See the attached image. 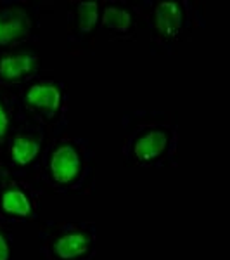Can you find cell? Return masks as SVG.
I'll use <instances>...</instances> for the list:
<instances>
[{"label":"cell","instance_id":"6da1fadb","mask_svg":"<svg viewBox=\"0 0 230 260\" xmlns=\"http://www.w3.org/2000/svg\"><path fill=\"white\" fill-rule=\"evenodd\" d=\"M121 160L135 169H175L180 149L178 113L135 108L121 115Z\"/></svg>","mask_w":230,"mask_h":260},{"label":"cell","instance_id":"7a4b0ae2","mask_svg":"<svg viewBox=\"0 0 230 260\" xmlns=\"http://www.w3.org/2000/svg\"><path fill=\"white\" fill-rule=\"evenodd\" d=\"M44 192L57 196H92L97 189V154L90 139L66 132L52 137L39 172Z\"/></svg>","mask_w":230,"mask_h":260},{"label":"cell","instance_id":"3957f363","mask_svg":"<svg viewBox=\"0 0 230 260\" xmlns=\"http://www.w3.org/2000/svg\"><path fill=\"white\" fill-rule=\"evenodd\" d=\"M135 7L154 57L175 56L206 28V4L199 0H142Z\"/></svg>","mask_w":230,"mask_h":260},{"label":"cell","instance_id":"277c9868","mask_svg":"<svg viewBox=\"0 0 230 260\" xmlns=\"http://www.w3.org/2000/svg\"><path fill=\"white\" fill-rule=\"evenodd\" d=\"M16 99L23 120L45 128L52 137L68 130L71 95L68 83L61 77L42 71L16 90Z\"/></svg>","mask_w":230,"mask_h":260},{"label":"cell","instance_id":"5b68a950","mask_svg":"<svg viewBox=\"0 0 230 260\" xmlns=\"http://www.w3.org/2000/svg\"><path fill=\"white\" fill-rule=\"evenodd\" d=\"M36 245L39 260H99V228L85 219H47Z\"/></svg>","mask_w":230,"mask_h":260},{"label":"cell","instance_id":"8992f818","mask_svg":"<svg viewBox=\"0 0 230 260\" xmlns=\"http://www.w3.org/2000/svg\"><path fill=\"white\" fill-rule=\"evenodd\" d=\"M52 136L45 128L23 120L0 146V174L39 180L40 163Z\"/></svg>","mask_w":230,"mask_h":260},{"label":"cell","instance_id":"52a82bcc","mask_svg":"<svg viewBox=\"0 0 230 260\" xmlns=\"http://www.w3.org/2000/svg\"><path fill=\"white\" fill-rule=\"evenodd\" d=\"M52 11L50 0H0V50L39 44L42 19Z\"/></svg>","mask_w":230,"mask_h":260},{"label":"cell","instance_id":"ba28073f","mask_svg":"<svg viewBox=\"0 0 230 260\" xmlns=\"http://www.w3.org/2000/svg\"><path fill=\"white\" fill-rule=\"evenodd\" d=\"M42 198L39 180L0 174V222L11 228L39 222Z\"/></svg>","mask_w":230,"mask_h":260},{"label":"cell","instance_id":"9c48e42d","mask_svg":"<svg viewBox=\"0 0 230 260\" xmlns=\"http://www.w3.org/2000/svg\"><path fill=\"white\" fill-rule=\"evenodd\" d=\"M100 6L97 0H71L66 6V49L71 56L95 54Z\"/></svg>","mask_w":230,"mask_h":260},{"label":"cell","instance_id":"30bf717a","mask_svg":"<svg viewBox=\"0 0 230 260\" xmlns=\"http://www.w3.org/2000/svg\"><path fill=\"white\" fill-rule=\"evenodd\" d=\"M39 44L0 50V85L18 90L44 71Z\"/></svg>","mask_w":230,"mask_h":260},{"label":"cell","instance_id":"8fae6325","mask_svg":"<svg viewBox=\"0 0 230 260\" xmlns=\"http://www.w3.org/2000/svg\"><path fill=\"white\" fill-rule=\"evenodd\" d=\"M140 33L135 2L128 0H102L99 35L107 42H135Z\"/></svg>","mask_w":230,"mask_h":260},{"label":"cell","instance_id":"7c38bea8","mask_svg":"<svg viewBox=\"0 0 230 260\" xmlns=\"http://www.w3.org/2000/svg\"><path fill=\"white\" fill-rule=\"evenodd\" d=\"M21 121H23V116L19 113L16 90L0 85V146L7 141V137Z\"/></svg>","mask_w":230,"mask_h":260},{"label":"cell","instance_id":"4fadbf2b","mask_svg":"<svg viewBox=\"0 0 230 260\" xmlns=\"http://www.w3.org/2000/svg\"><path fill=\"white\" fill-rule=\"evenodd\" d=\"M14 257H16L14 228L0 222V260H14Z\"/></svg>","mask_w":230,"mask_h":260}]
</instances>
